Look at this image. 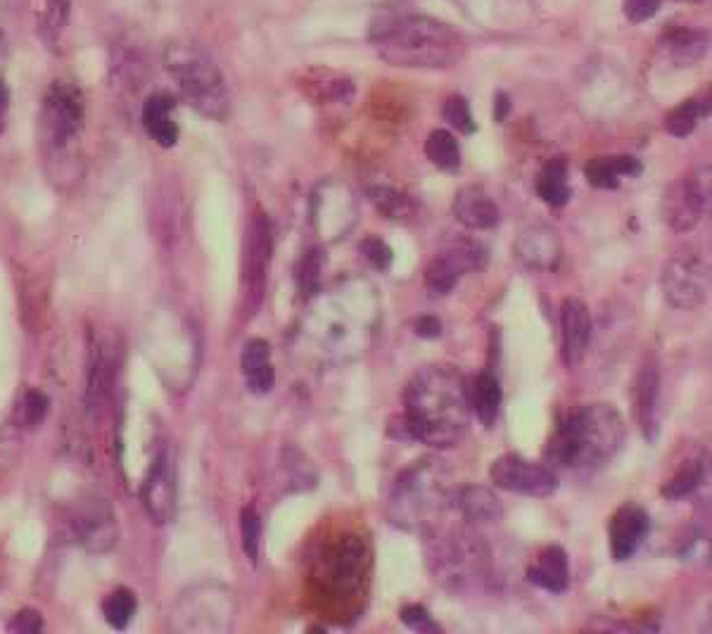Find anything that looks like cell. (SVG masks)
<instances>
[{
    "label": "cell",
    "mask_w": 712,
    "mask_h": 634,
    "mask_svg": "<svg viewBox=\"0 0 712 634\" xmlns=\"http://www.w3.org/2000/svg\"><path fill=\"white\" fill-rule=\"evenodd\" d=\"M634 411L643 438L649 442H655L660 432V371L655 361L643 364L637 376Z\"/></svg>",
    "instance_id": "cell-22"
},
{
    "label": "cell",
    "mask_w": 712,
    "mask_h": 634,
    "mask_svg": "<svg viewBox=\"0 0 712 634\" xmlns=\"http://www.w3.org/2000/svg\"><path fill=\"white\" fill-rule=\"evenodd\" d=\"M663 293L674 309H701L710 293L708 262L696 253L674 255L663 269Z\"/></svg>",
    "instance_id": "cell-11"
},
{
    "label": "cell",
    "mask_w": 712,
    "mask_h": 634,
    "mask_svg": "<svg viewBox=\"0 0 712 634\" xmlns=\"http://www.w3.org/2000/svg\"><path fill=\"white\" fill-rule=\"evenodd\" d=\"M366 197L389 222H411L416 216L414 200L393 186H370L366 188Z\"/></svg>",
    "instance_id": "cell-31"
},
{
    "label": "cell",
    "mask_w": 712,
    "mask_h": 634,
    "mask_svg": "<svg viewBox=\"0 0 712 634\" xmlns=\"http://www.w3.org/2000/svg\"><path fill=\"white\" fill-rule=\"evenodd\" d=\"M370 552L362 538L345 535L321 549L314 561V582L333 599L352 596L368 575Z\"/></svg>",
    "instance_id": "cell-7"
},
{
    "label": "cell",
    "mask_w": 712,
    "mask_h": 634,
    "mask_svg": "<svg viewBox=\"0 0 712 634\" xmlns=\"http://www.w3.org/2000/svg\"><path fill=\"white\" fill-rule=\"evenodd\" d=\"M591 342V314L578 297H568L561 307V352L568 369L580 366Z\"/></svg>",
    "instance_id": "cell-21"
},
{
    "label": "cell",
    "mask_w": 712,
    "mask_h": 634,
    "mask_svg": "<svg viewBox=\"0 0 712 634\" xmlns=\"http://www.w3.org/2000/svg\"><path fill=\"white\" fill-rule=\"evenodd\" d=\"M271 257H274V226L264 212H257L250 222L245 243V303L250 314H257L264 303Z\"/></svg>",
    "instance_id": "cell-12"
},
{
    "label": "cell",
    "mask_w": 712,
    "mask_h": 634,
    "mask_svg": "<svg viewBox=\"0 0 712 634\" xmlns=\"http://www.w3.org/2000/svg\"><path fill=\"white\" fill-rule=\"evenodd\" d=\"M243 376L245 386L252 395H268L276 386V371L271 364V345L262 338H252L243 349Z\"/></svg>",
    "instance_id": "cell-24"
},
{
    "label": "cell",
    "mask_w": 712,
    "mask_h": 634,
    "mask_svg": "<svg viewBox=\"0 0 712 634\" xmlns=\"http://www.w3.org/2000/svg\"><path fill=\"white\" fill-rule=\"evenodd\" d=\"M710 212V170H699L677 181L665 197V219L677 233L699 226Z\"/></svg>",
    "instance_id": "cell-15"
},
{
    "label": "cell",
    "mask_w": 712,
    "mask_h": 634,
    "mask_svg": "<svg viewBox=\"0 0 712 634\" xmlns=\"http://www.w3.org/2000/svg\"><path fill=\"white\" fill-rule=\"evenodd\" d=\"M174 98L169 93H155L145 100L143 105V126L152 141L162 147H174L179 141V126L172 120Z\"/></svg>",
    "instance_id": "cell-25"
},
{
    "label": "cell",
    "mask_w": 712,
    "mask_h": 634,
    "mask_svg": "<svg viewBox=\"0 0 712 634\" xmlns=\"http://www.w3.org/2000/svg\"><path fill=\"white\" fill-rule=\"evenodd\" d=\"M416 336L420 338H439L443 336V324H439L435 316H420V319L416 321Z\"/></svg>",
    "instance_id": "cell-46"
},
{
    "label": "cell",
    "mask_w": 712,
    "mask_h": 634,
    "mask_svg": "<svg viewBox=\"0 0 712 634\" xmlns=\"http://www.w3.org/2000/svg\"><path fill=\"white\" fill-rule=\"evenodd\" d=\"M487 264V249L478 241H454L437 253L426 269V286L433 295H449L468 272Z\"/></svg>",
    "instance_id": "cell-14"
},
{
    "label": "cell",
    "mask_w": 712,
    "mask_h": 634,
    "mask_svg": "<svg viewBox=\"0 0 712 634\" xmlns=\"http://www.w3.org/2000/svg\"><path fill=\"white\" fill-rule=\"evenodd\" d=\"M235 615V599L228 587L222 585H195L179 596L169 625L176 632L197 634H224L231 630Z\"/></svg>",
    "instance_id": "cell-8"
},
{
    "label": "cell",
    "mask_w": 712,
    "mask_h": 634,
    "mask_svg": "<svg viewBox=\"0 0 712 634\" xmlns=\"http://www.w3.org/2000/svg\"><path fill=\"white\" fill-rule=\"evenodd\" d=\"M241 535H243V552L245 556L257 563L260 559V544H262V519L254 507L243 509L241 515Z\"/></svg>",
    "instance_id": "cell-39"
},
{
    "label": "cell",
    "mask_w": 712,
    "mask_h": 634,
    "mask_svg": "<svg viewBox=\"0 0 712 634\" xmlns=\"http://www.w3.org/2000/svg\"><path fill=\"white\" fill-rule=\"evenodd\" d=\"M528 580L532 585L547 590L551 594H563L570 585V565L568 554L561 546H547L539 554L537 563L528 571Z\"/></svg>",
    "instance_id": "cell-26"
},
{
    "label": "cell",
    "mask_w": 712,
    "mask_h": 634,
    "mask_svg": "<svg viewBox=\"0 0 712 634\" xmlns=\"http://www.w3.org/2000/svg\"><path fill=\"white\" fill-rule=\"evenodd\" d=\"M456 504L468 523H497L504 515L501 499L489 488H464L456 494Z\"/></svg>",
    "instance_id": "cell-29"
},
{
    "label": "cell",
    "mask_w": 712,
    "mask_h": 634,
    "mask_svg": "<svg viewBox=\"0 0 712 634\" xmlns=\"http://www.w3.org/2000/svg\"><path fill=\"white\" fill-rule=\"evenodd\" d=\"M83 95L70 81H55L41 108V131L48 147L64 150L83 129Z\"/></svg>",
    "instance_id": "cell-10"
},
{
    "label": "cell",
    "mask_w": 712,
    "mask_h": 634,
    "mask_svg": "<svg viewBox=\"0 0 712 634\" xmlns=\"http://www.w3.org/2000/svg\"><path fill=\"white\" fill-rule=\"evenodd\" d=\"M489 480L495 488L522 497H551L558 490V476L549 466L520 454H504L491 461Z\"/></svg>",
    "instance_id": "cell-13"
},
{
    "label": "cell",
    "mask_w": 712,
    "mask_h": 634,
    "mask_svg": "<svg viewBox=\"0 0 712 634\" xmlns=\"http://www.w3.org/2000/svg\"><path fill=\"white\" fill-rule=\"evenodd\" d=\"M660 3L663 0H622V12L632 24H641L651 20L660 10Z\"/></svg>",
    "instance_id": "cell-44"
},
{
    "label": "cell",
    "mask_w": 712,
    "mask_h": 634,
    "mask_svg": "<svg viewBox=\"0 0 712 634\" xmlns=\"http://www.w3.org/2000/svg\"><path fill=\"white\" fill-rule=\"evenodd\" d=\"M8 103H10V95H8V86L6 81L0 79V133L6 129V116H8Z\"/></svg>",
    "instance_id": "cell-48"
},
{
    "label": "cell",
    "mask_w": 712,
    "mask_h": 634,
    "mask_svg": "<svg viewBox=\"0 0 712 634\" xmlns=\"http://www.w3.org/2000/svg\"><path fill=\"white\" fill-rule=\"evenodd\" d=\"M456 222L470 231H489L499 224V207L482 186H464L454 195Z\"/></svg>",
    "instance_id": "cell-23"
},
{
    "label": "cell",
    "mask_w": 712,
    "mask_h": 634,
    "mask_svg": "<svg viewBox=\"0 0 712 634\" xmlns=\"http://www.w3.org/2000/svg\"><path fill=\"white\" fill-rule=\"evenodd\" d=\"M77 542L93 554H105L116 544V519L105 499L89 497L72 515Z\"/></svg>",
    "instance_id": "cell-16"
},
{
    "label": "cell",
    "mask_w": 712,
    "mask_h": 634,
    "mask_svg": "<svg viewBox=\"0 0 712 634\" xmlns=\"http://www.w3.org/2000/svg\"><path fill=\"white\" fill-rule=\"evenodd\" d=\"M141 499L148 515L157 525H164L174 519L176 513V471L174 461L166 452H162L152 461L150 471L143 480Z\"/></svg>",
    "instance_id": "cell-18"
},
{
    "label": "cell",
    "mask_w": 712,
    "mask_h": 634,
    "mask_svg": "<svg viewBox=\"0 0 712 634\" xmlns=\"http://www.w3.org/2000/svg\"><path fill=\"white\" fill-rule=\"evenodd\" d=\"M475 540L478 538L456 532V535L435 538L430 542L428 565L437 582L451 590H464L485 577L487 554L480 542Z\"/></svg>",
    "instance_id": "cell-9"
},
{
    "label": "cell",
    "mask_w": 712,
    "mask_h": 634,
    "mask_svg": "<svg viewBox=\"0 0 712 634\" xmlns=\"http://www.w3.org/2000/svg\"><path fill=\"white\" fill-rule=\"evenodd\" d=\"M359 249L364 253V257L368 259V264L373 266V269H378V272H389V266H393V247H389L385 241L376 238V236H368L362 241Z\"/></svg>",
    "instance_id": "cell-41"
},
{
    "label": "cell",
    "mask_w": 712,
    "mask_h": 634,
    "mask_svg": "<svg viewBox=\"0 0 712 634\" xmlns=\"http://www.w3.org/2000/svg\"><path fill=\"white\" fill-rule=\"evenodd\" d=\"M670 55L677 64H693L699 62L708 50V33L693 31V29H674L668 37H663Z\"/></svg>",
    "instance_id": "cell-32"
},
{
    "label": "cell",
    "mask_w": 712,
    "mask_h": 634,
    "mask_svg": "<svg viewBox=\"0 0 712 634\" xmlns=\"http://www.w3.org/2000/svg\"><path fill=\"white\" fill-rule=\"evenodd\" d=\"M508 110H511V100H508L506 93H497L495 95V116H497V122L506 120Z\"/></svg>",
    "instance_id": "cell-47"
},
{
    "label": "cell",
    "mask_w": 712,
    "mask_h": 634,
    "mask_svg": "<svg viewBox=\"0 0 712 634\" xmlns=\"http://www.w3.org/2000/svg\"><path fill=\"white\" fill-rule=\"evenodd\" d=\"M426 155L437 166V170L456 172L461 166V147L459 141L454 139V133L437 129L426 141Z\"/></svg>",
    "instance_id": "cell-34"
},
{
    "label": "cell",
    "mask_w": 712,
    "mask_h": 634,
    "mask_svg": "<svg viewBox=\"0 0 712 634\" xmlns=\"http://www.w3.org/2000/svg\"><path fill=\"white\" fill-rule=\"evenodd\" d=\"M651 532L649 511L639 504H622L608 525L610 554L618 563L630 561Z\"/></svg>",
    "instance_id": "cell-19"
},
{
    "label": "cell",
    "mask_w": 712,
    "mask_h": 634,
    "mask_svg": "<svg viewBox=\"0 0 712 634\" xmlns=\"http://www.w3.org/2000/svg\"><path fill=\"white\" fill-rule=\"evenodd\" d=\"M708 114V105H701V100H686V103L677 105L665 120V129L674 139H686L696 129L701 116Z\"/></svg>",
    "instance_id": "cell-36"
},
{
    "label": "cell",
    "mask_w": 712,
    "mask_h": 634,
    "mask_svg": "<svg viewBox=\"0 0 712 634\" xmlns=\"http://www.w3.org/2000/svg\"><path fill=\"white\" fill-rule=\"evenodd\" d=\"M708 476V459L705 454H699L689 459L680 471H677L665 485L660 490V494L668 497V499H682L686 494H691L696 488H701V482Z\"/></svg>",
    "instance_id": "cell-33"
},
{
    "label": "cell",
    "mask_w": 712,
    "mask_h": 634,
    "mask_svg": "<svg viewBox=\"0 0 712 634\" xmlns=\"http://www.w3.org/2000/svg\"><path fill=\"white\" fill-rule=\"evenodd\" d=\"M380 60L409 70H447L464 53V37L454 27L418 14H383L368 31Z\"/></svg>",
    "instance_id": "cell-3"
},
{
    "label": "cell",
    "mask_w": 712,
    "mask_h": 634,
    "mask_svg": "<svg viewBox=\"0 0 712 634\" xmlns=\"http://www.w3.org/2000/svg\"><path fill=\"white\" fill-rule=\"evenodd\" d=\"M513 253L525 269L553 272L563 257V241L556 228L539 224L520 233Z\"/></svg>",
    "instance_id": "cell-20"
},
{
    "label": "cell",
    "mask_w": 712,
    "mask_h": 634,
    "mask_svg": "<svg viewBox=\"0 0 712 634\" xmlns=\"http://www.w3.org/2000/svg\"><path fill=\"white\" fill-rule=\"evenodd\" d=\"M281 469L285 471L287 488L293 490H307L316 485V471L314 466L307 461V457H302L297 449L287 447L283 452V463Z\"/></svg>",
    "instance_id": "cell-35"
},
{
    "label": "cell",
    "mask_w": 712,
    "mask_h": 634,
    "mask_svg": "<svg viewBox=\"0 0 712 634\" xmlns=\"http://www.w3.org/2000/svg\"><path fill=\"white\" fill-rule=\"evenodd\" d=\"M627 440V428L613 405H584L558 423L547 447L553 469L593 473L616 459Z\"/></svg>",
    "instance_id": "cell-4"
},
{
    "label": "cell",
    "mask_w": 712,
    "mask_h": 634,
    "mask_svg": "<svg viewBox=\"0 0 712 634\" xmlns=\"http://www.w3.org/2000/svg\"><path fill=\"white\" fill-rule=\"evenodd\" d=\"M378 319V297L370 283L347 280L326 295H314L302 336L321 361L345 364L364 355Z\"/></svg>",
    "instance_id": "cell-2"
},
{
    "label": "cell",
    "mask_w": 712,
    "mask_h": 634,
    "mask_svg": "<svg viewBox=\"0 0 712 634\" xmlns=\"http://www.w3.org/2000/svg\"><path fill=\"white\" fill-rule=\"evenodd\" d=\"M468 399H470L472 413L478 416V421L485 428H491L497 423L504 392H501V382L495 374L482 371V374L475 376L472 386L468 388Z\"/></svg>",
    "instance_id": "cell-28"
},
{
    "label": "cell",
    "mask_w": 712,
    "mask_h": 634,
    "mask_svg": "<svg viewBox=\"0 0 712 634\" xmlns=\"http://www.w3.org/2000/svg\"><path fill=\"white\" fill-rule=\"evenodd\" d=\"M449 499L451 485L445 463L430 457L420 459L395 480L387 519L401 530L428 532L443 519Z\"/></svg>",
    "instance_id": "cell-5"
},
{
    "label": "cell",
    "mask_w": 712,
    "mask_h": 634,
    "mask_svg": "<svg viewBox=\"0 0 712 634\" xmlns=\"http://www.w3.org/2000/svg\"><path fill=\"white\" fill-rule=\"evenodd\" d=\"M443 116H445V120H447L456 131L466 133V136L475 133V122H472L470 105H468L466 98H461V95L447 98L445 105H443Z\"/></svg>",
    "instance_id": "cell-40"
},
{
    "label": "cell",
    "mask_w": 712,
    "mask_h": 634,
    "mask_svg": "<svg viewBox=\"0 0 712 634\" xmlns=\"http://www.w3.org/2000/svg\"><path fill=\"white\" fill-rule=\"evenodd\" d=\"M324 266L326 253L321 247L309 249V253L302 257L297 269V286L302 297H314L321 293V274H324Z\"/></svg>",
    "instance_id": "cell-37"
},
{
    "label": "cell",
    "mask_w": 712,
    "mask_h": 634,
    "mask_svg": "<svg viewBox=\"0 0 712 634\" xmlns=\"http://www.w3.org/2000/svg\"><path fill=\"white\" fill-rule=\"evenodd\" d=\"M537 195L549 207H566L572 197L568 186V164L563 160H549L537 176Z\"/></svg>",
    "instance_id": "cell-30"
},
{
    "label": "cell",
    "mask_w": 712,
    "mask_h": 634,
    "mask_svg": "<svg viewBox=\"0 0 712 634\" xmlns=\"http://www.w3.org/2000/svg\"><path fill=\"white\" fill-rule=\"evenodd\" d=\"M166 70L174 76L181 98L205 120L224 122L231 112L228 89L216 64L193 48L169 50Z\"/></svg>",
    "instance_id": "cell-6"
},
{
    "label": "cell",
    "mask_w": 712,
    "mask_h": 634,
    "mask_svg": "<svg viewBox=\"0 0 712 634\" xmlns=\"http://www.w3.org/2000/svg\"><path fill=\"white\" fill-rule=\"evenodd\" d=\"M135 609H139V604H135V594L124 587L108 594V599L103 602V615L108 625L114 630L129 627L131 618L135 615Z\"/></svg>",
    "instance_id": "cell-38"
},
{
    "label": "cell",
    "mask_w": 712,
    "mask_h": 634,
    "mask_svg": "<svg viewBox=\"0 0 712 634\" xmlns=\"http://www.w3.org/2000/svg\"><path fill=\"white\" fill-rule=\"evenodd\" d=\"M470 413L466 380L449 366H426L406 386L404 411L389 423V436L437 449L454 447L466 438Z\"/></svg>",
    "instance_id": "cell-1"
},
{
    "label": "cell",
    "mask_w": 712,
    "mask_h": 634,
    "mask_svg": "<svg viewBox=\"0 0 712 634\" xmlns=\"http://www.w3.org/2000/svg\"><path fill=\"white\" fill-rule=\"evenodd\" d=\"M48 407H50V402L43 392L29 390L22 399V423L27 428H39L45 421Z\"/></svg>",
    "instance_id": "cell-42"
},
{
    "label": "cell",
    "mask_w": 712,
    "mask_h": 634,
    "mask_svg": "<svg viewBox=\"0 0 712 634\" xmlns=\"http://www.w3.org/2000/svg\"><path fill=\"white\" fill-rule=\"evenodd\" d=\"M41 627H43V621H41V613H37V611L17 613L12 625H10V630L24 632V634H33V632H39Z\"/></svg>",
    "instance_id": "cell-45"
},
{
    "label": "cell",
    "mask_w": 712,
    "mask_h": 634,
    "mask_svg": "<svg viewBox=\"0 0 712 634\" xmlns=\"http://www.w3.org/2000/svg\"><path fill=\"white\" fill-rule=\"evenodd\" d=\"M312 219L324 241H340L347 236V231L356 222V205L354 197L345 186L337 183H326L314 193V209Z\"/></svg>",
    "instance_id": "cell-17"
},
{
    "label": "cell",
    "mask_w": 712,
    "mask_h": 634,
    "mask_svg": "<svg viewBox=\"0 0 712 634\" xmlns=\"http://www.w3.org/2000/svg\"><path fill=\"white\" fill-rule=\"evenodd\" d=\"M399 618L406 627H411L416 632H439V625L433 621V615L426 606H420V604H409V606H404L399 611Z\"/></svg>",
    "instance_id": "cell-43"
},
{
    "label": "cell",
    "mask_w": 712,
    "mask_h": 634,
    "mask_svg": "<svg viewBox=\"0 0 712 634\" xmlns=\"http://www.w3.org/2000/svg\"><path fill=\"white\" fill-rule=\"evenodd\" d=\"M641 162L632 155H618V157H593L584 166V176L593 188L599 191H616L620 186V178L639 176Z\"/></svg>",
    "instance_id": "cell-27"
}]
</instances>
